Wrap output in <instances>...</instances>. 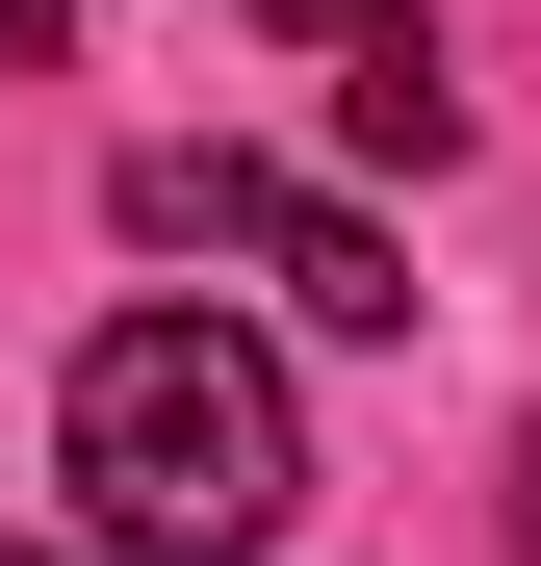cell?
Listing matches in <instances>:
<instances>
[{
  "label": "cell",
  "instance_id": "2",
  "mask_svg": "<svg viewBox=\"0 0 541 566\" xmlns=\"http://www.w3.org/2000/svg\"><path fill=\"white\" fill-rule=\"evenodd\" d=\"M104 232L129 258H207V283H284L310 335H413V258L335 207V180H284V155H232V129H155L129 180H104Z\"/></svg>",
  "mask_w": 541,
  "mask_h": 566
},
{
  "label": "cell",
  "instance_id": "6",
  "mask_svg": "<svg viewBox=\"0 0 541 566\" xmlns=\"http://www.w3.org/2000/svg\"><path fill=\"white\" fill-rule=\"evenodd\" d=\"M0 566H77V541H0Z\"/></svg>",
  "mask_w": 541,
  "mask_h": 566
},
{
  "label": "cell",
  "instance_id": "3",
  "mask_svg": "<svg viewBox=\"0 0 541 566\" xmlns=\"http://www.w3.org/2000/svg\"><path fill=\"white\" fill-rule=\"evenodd\" d=\"M258 52H310L335 77V155H465V77H438V0H258Z\"/></svg>",
  "mask_w": 541,
  "mask_h": 566
},
{
  "label": "cell",
  "instance_id": "1",
  "mask_svg": "<svg viewBox=\"0 0 541 566\" xmlns=\"http://www.w3.org/2000/svg\"><path fill=\"white\" fill-rule=\"evenodd\" d=\"M52 490H77V566H284L310 412L232 310H104L52 387Z\"/></svg>",
  "mask_w": 541,
  "mask_h": 566
},
{
  "label": "cell",
  "instance_id": "5",
  "mask_svg": "<svg viewBox=\"0 0 541 566\" xmlns=\"http://www.w3.org/2000/svg\"><path fill=\"white\" fill-rule=\"evenodd\" d=\"M516 541H541V438H516Z\"/></svg>",
  "mask_w": 541,
  "mask_h": 566
},
{
  "label": "cell",
  "instance_id": "4",
  "mask_svg": "<svg viewBox=\"0 0 541 566\" xmlns=\"http://www.w3.org/2000/svg\"><path fill=\"white\" fill-rule=\"evenodd\" d=\"M52 52H77V0H0V77H52Z\"/></svg>",
  "mask_w": 541,
  "mask_h": 566
}]
</instances>
